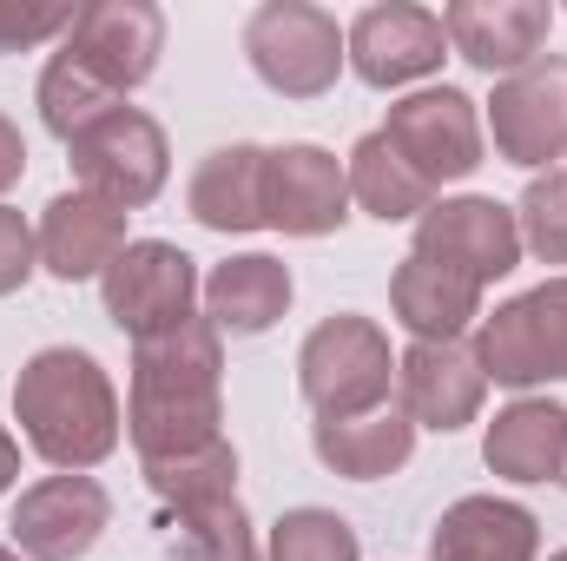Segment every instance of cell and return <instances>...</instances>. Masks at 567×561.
I'll use <instances>...</instances> for the list:
<instances>
[{
  "mask_svg": "<svg viewBox=\"0 0 567 561\" xmlns=\"http://www.w3.org/2000/svg\"><path fill=\"white\" fill-rule=\"evenodd\" d=\"M152 496L172 516V549L185 561H265L258 536L238 502V456L231 442H212L198 456H165L145 462Z\"/></svg>",
  "mask_w": 567,
  "mask_h": 561,
  "instance_id": "cell-3",
  "label": "cell"
},
{
  "mask_svg": "<svg viewBox=\"0 0 567 561\" xmlns=\"http://www.w3.org/2000/svg\"><path fill=\"white\" fill-rule=\"evenodd\" d=\"M106 317L133 337V344H152L178 324H192V297H198V265L178 252V245H126L113 265H106Z\"/></svg>",
  "mask_w": 567,
  "mask_h": 561,
  "instance_id": "cell-6",
  "label": "cell"
},
{
  "mask_svg": "<svg viewBox=\"0 0 567 561\" xmlns=\"http://www.w3.org/2000/svg\"><path fill=\"white\" fill-rule=\"evenodd\" d=\"M561 482H567V456H561Z\"/></svg>",
  "mask_w": 567,
  "mask_h": 561,
  "instance_id": "cell-34",
  "label": "cell"
},
{
  "mask_svg": "<svg viewBox=\"0 0 567 561\" xmlns=\"http://www.w3.org/2000/svg\"><path fill=\"white\" fill-rule=\"evenodd\" d=\"M106 516H113V502H106V489H100L93 476H47V482H33V489L20 496V509H13L7 529H13V542H20V555L80 561L100 542Z\"/></svg>",
  "mask_w": 567,
  "mask_h": 561,
  "instance_id": "cell-13",
  "label": "cell"
},
{
  "mask_svg": "<svg viewBox=\"0 0 567 561\" xmlns=\"http://www.w3.org/2000/svg\"><path fill=\"white\" fill-rule=\"evenodd\" d=\"M120 106V93H106L93 73H80L66 53H53L47 60V73H40V120H47V133H60V140L73 145L93 120H106Z\"/></svg>",
  "mask_w": 567,
  "mask_h": 561,
  "instance_id": "cell-26",
  "label": "cell"
},
{
  "mask_svg": "<svg viewBox=\"0 0 567 561\" xmlns=\"http://www.w3.org/2000/svg\"><path fill=\"white\" fill-rule=\"evenodd\" d=\"M495 152L508 165H548L567 152V60H535L508 73L488 100Z\"/></svg>",
  "mask_w": 567,
  "mask_h": 561,
  "instance_id": "cell-12",
  "label": "cell"
},
{
  "mask_svg": "<svg viewBox=\"0 0 567 561\" xmlns=\"http://www.w3.org/2000/svg\"><path fill=\"white\" fill-rule=\"evenodd\" d=\"M290 310V272L265 252H245L205 278V324L231 337H258Z\"/></svg>",
  "mask_w": 567,
  "mask_h": 561,
  "instance_id": "cell-22",
  "label": "cell"
},
{
  "mask_svg": "<svg viewBox=\"0 0 567 561\" xmlns=\"http://www.w3.org/2000/svg\"><path fill=\"white\" fill-rule=\"evenodd\" d=\"M548 561H567V549H561V555H548Z\"/></svg>",
  "mask_w": 567,
  "mask_h": 561,
  "instance_id": "cell-35",
  "label": "cell"
},
{
  "mask_svg": "<svg viewBox=\"0 0 567 561\" xmlns=\"http://www.w3.org/2000/svg\"><path fill=\"white\" fill-rule=\"evenodd\" d=\"M33 252H40V238L27 232V218L0 205V297L33 278Z\"/></svg>",
  "mask_w": 567,
  "mask_h": 561,
  "instance_id": "cell-30",
  "label": "cell"
},
{
  "mask_svg": "<svg viewBox=\"0 0 567 561\" xmlns=\"http://www.w3.org/2000/svg\"><path fill=\"white\" fill-rule=\"evenodd\" d=\"M383 140L396 145V159H403L423 185L468 178V172L482 165V120H475V100L455 93V86H435V93H410V100H396Z\"/></svg>",
  "mask_w": 567,
  "mask_h": 561,
  "instance_id": "cell-9",
  "label": "cell"
},
{
  "mask_svg": "<svg viewBox=\"0 0 567 561\" xmlns=\"http://www.w3.org/2000/svg\"><path fill=\"white\" fill-rule=\"evenodd\" d=\"M245 53L258 67V80L284 100H317L337 86L343 67V33L323 7L310 0H265L245 20Z\"/></svg>",
  "mask_w": 567,
  "mask_h": 561,
  "instance_id": "cell-5",
  "label": "cell"
},
{
  "mask_svg": "<svg viewBox=\"0 0 567 561\" xmlns=\"http://www.w3.org/2000/svg\"><path fill=\"white\" fill-rule=\"evenodd\" d=\"M482 456H488V469L508 476V482H548V476H561L567 410L561 404H548V397H522V404H508L502 417L488 422Z\"/></svg>",
  "mask_w": 567,
  "mask_h": 561,
  "instance_id": "cell-21",
  "label": "cell"
},
{
  "mask_svg": "<svg viewBox=\"0 0 567 561\" xmlns=\"http://www.w3.org/2000/svg\"><path fill=\"white\" fill-rule=\"evenodd\" d=\"M396 384H403V417L423 422V429H462L482 410V364L468 344H410L403 364H396Z\"/></svg>",
  "mask_w": 567,
  "mask_h": 561,
  "instance_id": "cell-17",
  "label": "cell"
},
{
  "mask_svg": "<svg viewBox=\"0 0 567 561\" xmlns=\"http://www.w3.org/2000/svg\"><path fill=\"white\" fill-rule=\"evenodd\" d=\"M475 364H482V377L515 384V390L548 384V377H567V278H548L542 290L502 304V310L482 324Z\"/></svg>",
  "mask_w": 567,
  "mask_h": 561,
  "instance_id": "cell-7",
  "label": "cell"
},
{
  "mask_svg": "<svg viewBox=\"0 0 567 561\" xmlns=\"http://www.w3.org/2000/svg\"><path fill=\"white\" fill-rule=\"evenodd\" d=\"M515 225H522V245L542 265H567V172H548V178L528 185Z\"/></svg>",
  "mask_w": 567,
  "mask_h": 561,
  "instance_id": "cell-28",
  "label": "cell"
},
{
  "mask_svg": "<svg viewBox=\"0 0 567 561\" xmlns=\"http://www.w3.org/2000/svg\"><path fill=\"white\" fill-rule=\"evenodd\" d=\"M350 198L370 212V218H423L429 205H435V185H423L403 159H396V145L383 140V133H370V140H357L350 152Z\"/></svg>",
  "mask_w": 567,
  "mask_h": 561,
  "instance_id": "cell-25",
  "label": "cell"
},
{
  "mask_svg": "<svg viewBox=\"0 0 567 561\" xmlns=\"http://www.w3.org/2000/svg\"><path fill=\"white\" fill-rule=\"evenodd\" d=\"M13 476H20V449H13V436L0 429V489H7Z\"/></svg>",
  "mask_w": 567,
  "mask_h": 561,
  "instance_id": "cell-32",
  "label": "cell"
},
{
  "mask_svg": "<svg viewBox=\"0 0 567 561\" xmlns=\"http://www.w3.org/2000/svg\"><path fill=\"white\" fill-rule=\"evenodd\" d=\"M317 456L323 469L350 476V482H377V476H396L416 449V422L403 410H370V417H350V422H317Z\"/></svg>",
  "mask_w": 567,
  "mask_h": 561,
  "instance_id": "cell-24",
  "label": "cell"
},
{
  "mask_svg": "<svg viewBox=\"0 0 567 561\" xmlns=\"http://www.w3.org/2000/svg\"><path fill=\"white\" fill-rule=\"evenodd\" d=\"M0 561H20V555H13V549H0Z\"/></svg>",
  "mask_w": 567,
  "mask_h": 561,
  "instance_id": "cell-33",
  "label": "cell"
},
{
  "mask_svg": "<svg viewBox=\"0 0 567 561\" xmlns=\"http://www.w3.org/2000/svg\"><path fill=\"white\" fill-rule=\"evenodd\" d=\"M442 47H449L442 13L390 0V7L357 13V27H350V40H343V60H350L370 86H410V80H423V73L442 67Z\"/></svg>",
  "mask_w": 567,
  "mask_h": 561,
  "instance_id": "cell-15",
  "label": "cell"
},
{
  "mask_svg": "<svg viewBox=\"0 0 567 561\" xmlns=\"http://www.w3.org/2000/svg\"><path fill=\"white\" fill-rule=\"evenodd\" d=\"M416 258H435L475 284H495L522 265V225L495 198H442L416 218Z\"/></svg>",
  "mask_w": 567,
  "mask_h": 561,
  "instance_id": "cell-11",
  "label": "cell"
},
{
  "mask_svg": "<svg viewBox=\"0 0 567 561\" xmlns=\"http://www.w3.org/2000/svg\"><path fill=\"white\" fill-rule=\"evenodd\" d=\"M126 252V212L93 192H60L40 218V265L53 278H106V265Z\"/></svg>",
  "mask_w": 567,
  "mask_h": 561,
  "instance_id": "cell-18",
  "label": "cell"
},
{
  "mask_svg": "<svg viewBox=\"0 0 567 561\" xmlns=\"http://www.w3.org/2000/svg\"><path fill=\"white\" fill-rule=\"evenodd\" d=\"M20 172H27V145H20V126L0 113V192H7Z\"/></svg>",
  "mask_w": 567,
  "mask_h": 561,
  "instance_id": "cell-31",
  "label": "cell"
},
{
  "mask_svg": "<svg viewBox=\"0 0 567 561\" xmlns=\"http://www.w3.org/2000/svg\"><path fill=\"white\" fill-rule=\"evenodd\" d=\"M390 304H396V317L416 330V344H455V337L468 330V317L482 310V284L410 252V258L396 265V278H390Z\"/></svg>",
  "mask_w": 567,
  "mask_h": 561,
  "instance_id": "cell-20",
  "label": "cell"
},
{
  "mask_svg": "<svg viewBox=\"0 0 567 561\" xmlns=\"http://www.w3.org/2000/svg\"><path fill=\"white\" fill-rule=\"evenodd\" d=\"M80 13L73 7H53V0H0V53H27L53 33H66Z\"/></svg>",
  "mask_w": 567,
  "mask_h": 561,
  "instance_id": "cell-29",
  "label": "cell"
},
{
  "mask_svg": "<svg viewBox=\"0 0 567 561\" xmlns=\"http://www.w3.org/2000/svg\"><path fill=\"white\" fill-rule=\"evenodd\" d=\"M66 152H73V172H80V192H93L120 212L152 205L165 192V159H172L165 133L133 106H113L106 120H93Z\"/></svg>",
  "mask_w": 567,
  "mask_h": 561,
  "instance_id": "cell-8",
  "label": "cell"
},
{
  "mask_svg": "<svg viewBox=\"0 0 567 561\" xmlns=\"http://www.w3.org/2000/svg\"><path fill=\"white\" fill-rule=\"evenodd\" d=\"M542 549V529L522 502H502V496H462L442 522H435V542L429 561H535Z\"/></svg>",
  "mask_w": 567,
  "mask_h": 561,
  "instance_id": "cell-19",
  "label": "cell"
},
{
  "mask_svg": "<svg viewBox=\"0 0 567 561\" xmlns=\"http://www.w3.org/2000/svg\"><path fill=\"white\" fill-rule=\"evenodd\" d=\"M192 218L212 232H258L265 225V152L225 145L192 172Z\"/></svg>",
  "mask_w": 567,
  "mask_h": 561,
  "instance_id": "cell-23",
  "label": "cell"
},
{
  "mask_svg": "<svg viewBox=\"0 0 567 561\" xmlns=\"http://www.w3.org/2000/svg\"><path fill=\"white\" fill-rule=\"evenodd\" d=\"M390 377H396L390 370V337L370 317H323L303 337L297 384H303V404L323 422H350V417L383 410Z\"/></svg>",
  "mask_w": 567,
  "mask_h": 561,
  "instance_id": "cell-4",
  "label": "cell"
},
{
  "mask_svg": "<svg viewBox=\"0 0 567 561\" xmlns=\"http://www.w3.org/2000/svg\"><path fill=\"white\" fill-rule=\"evenodd\" d=\"M158 47H165V13L158 7H145V0H93L66 27V47L60 53L80 73H93L106 93H126V86L152 80Z\"/></svg>",
  "mask_w": 567,
  "mask_h": 561,
  "instance_id": "cell-10",
  "label": "cell"
},
{
  "mask_svg": "<svg viewBox=\"0 0 567 561\" xmlns=\"http://www.w3.org/2000/svg\"><path fill=\"white\" fill-rule=\"evenodd\" d=\"M13 410L27 442L66 476L106 462L120 442V397L86 350H40L13 384Z\"/></svg>",
  "mask_w": 567,
  "mask_h": 561,
  "instance_id": "cell-2",
  "label": "cell"
},
{
  "mask_svg": "<svg viewBox=\"0 0 567 561\" xmlns=\"http://www.w3.org/2000/svg\"><path fill=\"white\" fill-rule=\"evenodd\" d=\"M265 561H357V529L330 509H290L271 529Z\"/></svg>",
  "mask_w": 567,
  "mask_h": 561,
  "instance_id": "cell-27",
  "label": "cell"
},
{
  "mask_svg": "<svg viewBox=\"0 0 567 561\" xmlns=\"http://www.w3.org/2000/svg\"><path fill=\"white\" fill-rule=\"evenodd\" d=\"M218 377H225V350H218V330L205 317L133 344V442H140L145 462H165V456H198L212 442H225V397H218Z\"/></svg>",
  "mask_w": 567,
  "mask_h": 561,
  "instance_id": "cell-1",
  "label": "cell"
},
{
  "mask_svg": "<svg viewBox=\"0 0 567 561\" xmlns=\"http://www.w3.org/2000/svg\"><path fill=\"white\" fill-rule=\"evenodd\" d=\"M343 205H350V178L323 145L265 152V225H278L290 238H323L350 218Z\"/></svg>",
  "mask_w": 567,
  "mask_h": 561,
  "instance_id": "cell-14",
  "label": "cell"
},
{
  "mask_svg": "<svg viewBox=\"0 0 567 561\" xmlns=\"http://www.w3.org/2000/svg\"><path fill=\"white\" fill-rule=\"evenodd\" d=\"M548 27H555L548 0H455L442 13L449 47L462 60H475L482 73H522V67H535Z\"/></svg>",
  "mask_w": 567,
  "mask_h": 561,
  "instance_id": "cell-16",
  "label": "cell"
}]
</instances>
